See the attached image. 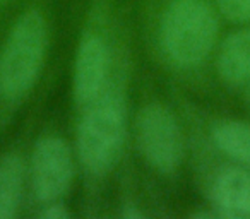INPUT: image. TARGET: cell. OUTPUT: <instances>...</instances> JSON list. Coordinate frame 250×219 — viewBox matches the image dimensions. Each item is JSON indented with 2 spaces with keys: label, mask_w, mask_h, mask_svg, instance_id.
Segmentation results:
<instances>
[{
  "label": "cell",
  "mask_w": 250,
  "mask_h": 219,
  "mask_svg": "<svg viewBox=\"0 0 250 219\" xmlns=\"http://www.w3.org/2000/svg\"><path fill=\"white\" fill-rule=\"evenodd\" d=\"M28 175L40 204L60 202L74 178V156L69 144L55 136L42 137L33 147Z\"/></svg>",
  "instance_id": "obj_5"
},
{
  "label": "cell",
  "mask_w": 250,
  "mask_h": 219,
  "mask_svg": "<svg viewBox=\"0 0 250 219\" xmlns=\"http://www.w3.org/2000/svg\"><path fill=\"white\" fill-rule=\"evenodd\" d=\"M111 76V53L100 35H86L81 40L74 60L72 93L81 108H87L108 91Z\"/></svg>",
  "instance_id": "obj_6"
},
{
  "label": "cell",
  "mask_w": 250,
  "mask_h": 219,
  "mask_svg": "<svg viewBox=\"0 0 250 219\" xmlns=\"http://www.w3.org/2000/svg\"><path fill=\"white\" fill-rule=\"evenodd\" d=\"M26 168L19 154L0 158V219L14 218L21 205Z\"/></svg>",
  "instance_id": "obj_9"
},
{
  "label": "cell",
  "mask_w": 250,
  "mask_h": 219,
  "mask_svg": "<svg viewBox=\"0 0 250 219\" xmlns=\"http://www.w3.org/2000/svg\"><path fill=\"white\" fill-rule=\"evenodd\" d=\"M7 2H9V0H0V7H2L4 4H7Z\"/></svg>",
  "instance_id": "obj_13"
},
{
  "label": "cell",
  "mask_w": 250,
  "mask_h": 219,
  "mask_svg": "<svg viewBox=\"0 0 250 219\" xmlns=\"http://www.w3.org/2000/svg\"><path fill=\"white\" fill-rule=\"evenodd\" d=\"M218 38V11L208 0H171L160 22V45L173 65L192 69L208 59Z\"/></svg>",
  "instance_id": "obj_2"
},
{
  "label": "cell",
  "mask_w": 250,
  "mask_h": 219,
  "mask_svg": "<svg viewBox=\"0 0 250 219\" xmlns=\"http://www.w3.org/2000/svg\"><path fill=\"white\" fill-rule=\"evenodd\" d=\"M218 74L226 84L250 82V29H238L223 40L218 52Z\"/></svg>",
  "instance_id": "obj_8"
},
{
  "label": "cell",
  "mask_w": 250,
  "mask_h": 219,
  "mask_svg": "<svg viewBox=\"0 0 250 219\" xmlns=\"http://www.w3.org/2000/svg\"><path fill=\"white\" fill-rule=\"evenodd\" d=\"M216 11L233 22H250V0H214Z\"/></svg>",
  "instance_id": "obj_11"
},
{
  "label": "cell",
  "mask_w": 250,
  "mask_h": 219,
  "mask_svg": "<svg viewBox=\"0 0 250 219\" xmlns=\"http://www.w3.org/2000/svg\"><path fill=\"white\" fill-rule=\"evenodd\" d=\"M212 140L223 154L250 170V125L240 120H225L212 129Z\"/></svg>",
  "instance_id": "obj_10"
},
{
  "label": "cell",
  "mask_w": 250,
  "mask_h": 219,
  "mask_svg": "<svg viewBox=\"0 0 250 219\" xmlns=\"http://www.w3.org/2000/svg\"><path fill=\"white\" fill-rule=\"evenodd\" d=\"M40 216L48 219H63L69 216V212L63 209V205L60 202H52V204H45V207L42 209Z\"/></svg>",
  "instance_id": "obj_12"
},
{
  "label": "cell",
  "mask_w": 250,
  "mask_h": 219,
  "mask_svg": "<svg viewBox=\"0 0 250 219\" xmlns=\"http://www.w3.org/2000/svg\"><path fill=\"white\" fill-rule=\"evenodd\" d=\"M136 139L146 163L160 173H173L182 163V130L165 104L151 103L141 110L136 120Z\"/></svg>",
  "instance_id": "obj_4"
},
{
  "label": "cell",
  "mask_w": 250,
  "mask_h": 219,
  "mask_svg": "<svg viewBox=\"0 0 250 219\" xmlns=\"http://www.w3.org/2000/svg\"><path fill=\"white\" fill-rule=\"evenodd\" d=\"M212 200L218 216L250 219V171L240 166L223 170L212 185Z\"/></svg>",
  "instance_id": "obj_7"
},
{
  "label": "cell",
  "mask_w": 250,
  "mask_h": 219,
  "mask_svg": "<svg viewBox=\"0 0 250 219\" xmlns=\"http://www.w3.org/2000/svg\"><path fill=\"white\" fill-rule=\"evenodd\" d=\"M125 142V112L120 98L106 93L84 108L77 127V156L91 175H104L115 166Z\"/></svg>",
  "instance_id": "obj_3"
},
{
  "label": "cell",
  "mask_w": 250,
  "mask_h": 219,
  "mask_svg": "<svg viewBox=\"0 0 250 219\" xmlns=\"http://www.w3.org/2000/svg\"><path fill=\"white\" fill-rule=\"evenodd\" d=\"M48 48V24L40 11L14 22L0 46V103H18L31 91Z\"/></svg>",
  "instance_id": "obj_1"
}]
</instances>
